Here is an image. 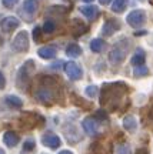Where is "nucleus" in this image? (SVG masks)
Here are the masks:
<instances>
[{
    "label": "nucleus",
    "mask_w": 153,
    "mask_h": 154,
    "mask_svg": "<svg viewBox=\"0 0 153 154\" xmlns=\"http://www.w3.org/2000/svg\"><path fill=\"white\" fill-rule=\"evenodd\" d=\"M59 80L52 76H42L34 90V99L46 106H53L59 101Z\"/></svg>",
    "instance_id": "1"
},
{
    "label": "nucleus",
    "mask_w": 153,
    "mask_h": 154,
    "mask_svg": "<svg viewBox=\"0 0 153 154\" xmlns=\"http://www.w3.org/2000/svg\"><path fill=\"white\" fill-rule=\"evenodd\" d=\"M127 91H129V87L123 82L104 83L100 93V104L110 110H116L122 104Z\"/></svg>",
    "instance_id": "2"
},
{
    "label": "nucleus",
    "mask_w": 153,
    "mask_h": 154,
    "mask_svg": "<svg viewBox=\"0 0 153 154\" xmlns=\"http://www.w3.org/2000/svg\"><path fill=\"white\" fill-rule=\"evenodd\" d=\"M34 70H36V66H34V61L32 59L24 61L22 64V67L19 69L17 77H16V84L20 90H27L29 88L30 82H32V77L34 74Z\"/></svg>",
    "instance_id": "3"
},
{
    "label": "nucleus",
    "mask_w": 153,
    "mask_h": 154,
    "mask_svg": "<svg viewBox=\"0 0 153 154\" xmlns=\"http://www.w3.org/2000/svg\"><path fill=\"white\" fill-rule=\"evenodd\" d=\"M30 47V38H29V33L26 30H22L14 36L13 42H11V49L16 53H24L27 51Z\"/></svg>",
    "instance_id": "4"
},
{
    "label": "nucleus",
    "mask_w": 153,
    "mask_h": 154,
    "mask_svg": "<svg viewBox=\"0 0 153 154\" xmlns=\"http://www.w3.org/2000/svg\"><path fill=\"white\" fill-rule=\"evenodd\" d=\"M126 22L127 24L133 29H139L142 27L143 24L146 23V11L142 9H136V10H132L127 17H126Z\"/></svg>",
    "instance_id": "5"
},
{
    "label": "nucleus",
    "mask_w": 153,
    "mask_h": 154,
    "mask_svg": "<svg viewBox=\"0 0 153 154\" xmlns=\"http://www.w3.org/2000/svg\"><path fill=\"white\" fill-rule=\"evenodd\" d=\"M127 47H129V44H126L125 47H122L120 43L115 46L113 49L110 50L109 53V61L112 64H115V66H119L122 64L126 59V53H127Z\"/></svg>",
    "instance_id": "6"
},
{
    "label": "nucleus",
    "mask_w": 153,
    "mask_h": 154,
    "mask_svg": "<svg viewBox=\"0 0 153 154\" xmlns=\"http://www.w3.org/2000/svg\"><path fill=\"white\" fill-rule=\"evenodd\" d=\"M65 73L70 80H80L83 76L82 67L79 66L76 61H67L65 64Z\"/></svg>",
    "instance_id": "7"
},
{
    "label": "nucleus",
    "mask_w": 153,
    "mask_h": 154,
    "mask_svg": "<svg viewBox=\"0 0 153 154\" xmlns=\"http://www.w3.org/2000/svg\"><path fill=\"white\" fill-rule=\"evenodd\" d=\"M83 126V130L84 133L90 136V137H96L99 134V128H100V124H99V121L94 119V117H86L82 123Z\"/></svg>",
    "instance_id": "8"
},
{
    "label": "nucleus",
    "mask_w": 153,
    "mask_h": 154,
    "mask_svg": "<svg viewBox=\"0 0 153 154\" xmlns=\"http://www.w3.org/2000/svg\"><path fill=\"white\" fill-rule=\"evenodd\" d=\"M60 138L57 134H55L53 131H47L44 133L43 136H42V144H43L44 147H49V149H59L60 147Z\"/></svg>",
    "instance_id": "9"
},
{
    "label": "nucleus",
    "mask_w": 153,
    "mask_h": 154,
    "mask_svg": "<svg viewBox=\"0 0 153 154\" xmlns=\"http://www.w3.org/2000/svg\"><path fill=\"white\" fill-rule=\"evenodd\" d=\"M37 9H39L37 0H24V3L22 6V13L23 16H26L27 22H30L33 19V16L37 13Z\"/></svg>",
    "instance_id": "10"
},
{
    "label": "nucleus",
    "mask_w": 153,
    "mask_h": 154,
    "mask_svg": "<svg viewBox=\"0 0 153 154\" xmlns=\"http://www.w3.org/2000/svg\"><path fill=\"white\" fill-rule=\"evenodd\" d=\"M19 26H20L19 19H17V17H13V16H7V17H5V19H2V22H0V29H2V32H5V33H11V32L16 30Z\"/></svg>",
    "instance_id": "11"
},
{
    "label": "nucleus",
    "mask_w": 153,
    "mask_h": 154,
    "mask_svg": "<svg viewBox=\"0 0 153 154\" xmlns=\"http://www.w3.org/2000/svg\"><path fill=\"white\" fill-rule=\"evenodd\" d=\"M117 30H120V22L116 20V19H109V20L103 24L102 34H103L104 37H109L112 34H115Z\"/></svg>",
    "instance_id": "12"
},
{
    "label": "nucleus",
    "mask_w": 153,
    "mask_h": 154,
    "mask_svg": "<svg viewBox=\"0 0 153 154\" xmlns=\"http://www.w3.org/2000/svg\"><path fill=\"white\" fill-rule=\"evenodd\" d=\"M70 32L75 37H80L82 34H84L88 32V26L80 19H73L70 22Z\"/></svg>",
    "instance_id": "13"
},
{
    "label": "nucleus",
    "mask_w": 153,
    "mask_h": 154,
    "mask_svg": "<svg viewBox=\"0 0 153 154\" xmlns=\"http://www.w3.org/2000/svg\"><path fill=\"white\" fill-rule=\"evenodd\" d=\"M32 117H29V113H26V114H23L22 117H20V124H22L23 128H26V130H32V128H34V127L37 126V119L39 116L34 114V113H32Z\"/></svg>",
    "instance_id": "14"
},
{
    "label": "nucleus",
    "mask_w": 153,
    "mask_h": 154,
    "mask_svg": "<svg viewBox=\"0 0 153 154\" xmlns=\"http://www.w3.org/2000/svg\"><path fill=\"white\" fill-rule=\"evenodd\" d=\"M56 53H57V49L55 46H43L37 50L39 57H42L44 60H52L56 57Z\"/></svg>",
    "instance_id": "15"
},
{
    "label": "nucleus",
    "mask_w": 153,
    "mask_h": 154,
    "mask_svg": "<svg viewBox=\"0 0 153 154\" xmlns=\"http://www.w3.org/2000/svg\"><path fill=\"white\" fill-rule=\"evenodd\" d=\"M145 60H146V51L142 47H139L135 50V53L130 59V63L132 66H140V64H145Z\"/></svg>",
    "instance_id": "16"
},
{
    "label": "nucleus",
    "mask_w": 153,
    "mask_h": 154,
    "mask_svg": "<svg viewBox=\"0 0 153 154\" xmlns=\"http://www.w3.org/2000/svg\"><path fill=\"white\" fill-rule=\"evenodd\" d=\"M19 141H20V138H19V136L14 131H6L3 134V143L7 147H10V149L16 147L17 144H19Z\"/></svg>",
    "instance_id": "17"
},
{
    "label": "nucleus",
    "mask_w": 153,
    "mask_h": 154,
    "mask_svg": "<svg viewBox=\"0 0 153 154\" xmlns=\"http://www.w3.org/2000/svg\"><path fill=\"white\" fill-rule=\"evenodd\" d=\"M80 13L84 17H88L89 20H94L99 16V9L96 6H82L80 7Z\"/></svg>",
    "instance_id": "18"
},
{
    "label": "nucleus",
    "mask_w": 153,
    "mask_h": 154,
    "mask_svg": "<svg viewBox=\"0 0 153 154\" xmlns=\"http://www.w3.org/2000/svg\"><path fill=\"white\" fill-rule=\"evenodd\" d=\"M82 54V47L77 43H70L66 47V56L70 59H77L79 56Z\"/></svg>",
    "instance_id": "19"
},
{
    "label": "nucleus",
    "mask_w": 153,
    "mask_h": 154,
    "mask_svg": "<svg viewBox=\"0 0 153 154\" xmlns=\"http://www.w3.org/2000/svg\"><path fill=\"white\" fill-rule=\"evenodd\" d=\"M123 128H126L129 133H135L137 128V120L133 116H126L123 119Z\"/></svg>",
    "instance_id": "20"
},
{
    "label": "nucleus",
    "mask_w": 153,
    "mask_h": 154,
    "mask_svg": "<svg viewBox=\"0 0 153 154\" xmlns=\"http://www.w3.org/2000/svg\"><path fill=\"white\" fill-rule=\"evenodd\" d=\"M5 101H6V104L13 107V109H22V106H23L22 99L17 97V96H13V94L7 96V97L5 99Z\"/></svg>",
    "instance_id": "21"
},
{
    "label": "nucleus",
    "mask_w": 153,
    "mask_h": 154,
    "mask_svg": "<svg viewBox=\"0 0 153 154\" xmlns=\"http://www.w3.org/2000/svg\"><path fill=\"white\" fill-rule=\"evenodd\" d=\"M127 6V0H113L112 5V11L113 13H123Z\"/></svg>",
    "instance_id": "22"
},
{
    "label": "nucleus",
    "mask_w": 153,
    "mask_h": 154,
    "mask_svg": "<svg viewBox=\"0 0 153 154\" xmlns=\"http://www.w3.org/2000/svg\"><path fill=\"white\" fill-rule=\"evenodd\" d=\"M104 47V42L102 38H93L92 42H90V50H92L93 53H100Z\"/></svg>",
    "instance_id": "23"
},
{
    "label": "nucleus",
    "mask_w": 153,
    "mask_h": 154,
    "mask_svg": "<svg viewBox=\"0 0 153 154\" xmlns=\"http://www.w3.org/2000/svg\"><path fill=\"white\" fill-rule=\"evenodd\" d=\"M133 76L136 79H140V77H146L149 76V69L145 64H140V66H135V70H133Z\"/></svg>",
    "instance_id": "24"
},
{
    "label": "nucleus",
    "mask_w": 153,
    "mask_h": 154,
    "mask_svg": "<svg viewBox=\"0 0 153 154\" xmlns=\"http://www.w3.org/2000/svg\"><path fill=\"white\" fill-rule=\"evenodd\" d=\"M42 30H43V33H46V34L55 33V30H56V23L53 22L52 19H47V20L44 22V24H43V27H42Z\"/></svg>",
    "instance_id": "25"
},
{
    "label": "nucleus",
    "mask_w": 153,
    "mask_h": 154,
    "mask_svg": "<svg viewBox=\"0 0 153 154\" xmlns=\"http://www.w3.org/2000/svg\"><path fill=\"white\" fill-rule=\"evenodd\" d=\"M34 149H36V141H34V140H32V138L26 140V141H24V144H23V153L30 154L32 151H34Z\"/></svg>",
    "instance_id": "26"
},
{
    "label": "nucleus",
    "mask_w": 153,
    "mask_h": 154,
    "mask_svg": "<svg viewBox=\"0 0 153 154\" xmlns=\"http://www.w3.org/2000/svg\"><path fill=\"white\" fill-rule=\"evenodd\" d=\"M115 154H132L130 147H129L127 144H120V146L116 147Z\"/></svg>",
    "instance_id": "27"
},
{
    "label": "nucleus",
    "mask_w": 153,
    "mask_h": 154,
    "mask_svg": "<svg viewBox=\"0 0 153 154\" xmlns=\"http://www.w3.org/2000/svg\"><path fill=\"white\" fill-rule=\"evenodd\" d=\"M97 91H99L97 86H88L84 93H86L88 97H96V96H97Z\"/></svg>",
    "instance_id": "28"
},
{
    "label": "nucleus",
    "mask_w": 153,
    "mask_h": 154,
    "mask_svg": "<svg viewBox=\"0 0 153 154\" xmlns=\"http://www.w3.org/2000/svg\"><path fill=\"white\" fill-rule=\"evenodd\" d=\"M17 3H19V0H3V6L7 9H13Z\"/></svg>",
    "instance_id": "29"
},
{
    "label": "nucleus",
    "mask_w": 153,
    "mask_h": 154,
    "mask_svg": "<svg viewBox=\"0 0 153 154\" xmlns=\"http://www.w3.org/2000/svg\"><path fill=\"white\" fill-rule=\"evenodd\" d=\"M40 32H42V29L40 27H34L33 29V38H34V42L39 43L42 38H40Z\"/></svg>",
    "instance_id": "30"
},
{
    "label": "nucleus",
    "mask_w": 153,
    "mask_h": 154,
    "mask_svg": "<svg viewBox=\"0 0 153 154\" xmlns=\"http://www.w3.org/2000/svg\"><path fill=\"white\" fill-rule=\"evenodd\" d=\"M5 86H6V77H5V74L0 72V90L2 88H5Z\"/></svg>",
    "instance_id": "31"
},
{
    "label": "nucleus",
    "mask_w": 153,
    "mask_h": 154,
    "mask_svg": "<svg viewBox=\"0 0 153 154\" xmlns=\"http://www.w3.org/2000/svg\"><path fill=\"white\" fill-rule=\"evenodd\" d=\"M136 154H149V150L148 149H139L136 151Z\"/></svg>",
    "instance_id": "32"
},
{
    "label": "nucleus",
    "mask_w": 153,
    "mask_h": 154,
    "mask_svg": "<svg viewBox=\"0 0 153 154\" xmlns=\"http://www.w3.org/2000/svg\"><path fill=\"white\" fill-rule=\"evenodd\" d=\"M110 2H112V0H99V3H100V5H103V6L109 5Z\"/></svg>",
    "instance_id": "33"
},
{
    "label": "nucleus",
    "mask_w": 153,
    "mask_h": 154,
    "mask_svg": "<svg viewBox=\"0 0 153 154\" xmlns=\"http://www.w3.org/2000/svg\"><path fill=\"white\" fill-rule=\"evenodd\" d=\"M57 154H73L72 151H69V150H62V151H59Z\"/></svg>",
    "instance_id": "34"
},
{
    "label": "nucleus",
    "mask_w": 153,
    "mask_h": 154,
    "mask_svg": "<svg viewBox=\"0 0 153 154\" xmlns=\"http://www.w3.org/2000/svg\"><path fill=\"white\" fill-rule=\"evenodd\" d=\"M0 154H6V151L3 149H0Z\"/></svg>",
    "instance_id": "35"
},
{
    "label": "nucleus",
    "mask_w": 153,
    "mask_h": 154,
    "mask_svg": "<svg viewBox=\"0 0 153 154\" xmlns=\"http://www.w3.org/2000/svg\"><path fill=\"white\" fill-rule=\"evenodd\" d=\"M2 44H3V38H2V36H0V47H2Z\"/></svg>",
    "instance_id": "36"
},
{
    "label": "nucleus",
    "mask_w": 153,
    "mask_h": 154,
    "mask_svg": "<svg viewBox=\"0 0 153 154\" xmlns=\"http://www.w3.org/2000/svg\"><path fill=\"white\" fill-rule=\"evenodd\" d=\"M83 2H86V3H92L93 0H83Z\"/></svg>",
    "instance_id": "37"
},
{
    "label": "nucleus",
    "mask_w": 153,
    "mask_h": 154,
    "mask_svg": "<svg viewBox=\"0 0 153 154\" xmlns=\"http://www.w3.org/2000/svg\"><path fill=\"white\" fill-rule=\"evenodd\" d=\"M152 117H153V106H152Z\"/></svg>",
    "instance_id": "38"
},
{
    "label": "nucleus",
    "mask_w": 153,
    "mask_h": 154,
    "mask_svg": "<svg viewBox=\"0 0 153 154\" xmlns=\"http://www.w3.org/2000/svg\"><path fill=\"white\" fill-rule=\"evenodd\" d=\"M150 5H153V0H150Z\"/></svg>",
    "instance_id": "39"
}]
</instances>
